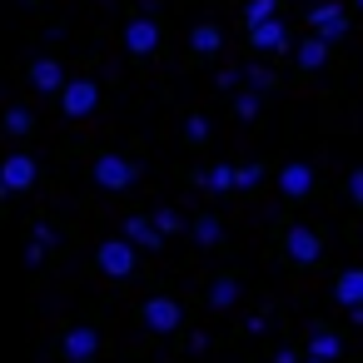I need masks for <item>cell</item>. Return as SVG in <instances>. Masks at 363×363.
I'll list each match as a JSON object with an SVG mask.
<instances>
[{
	"mask_svg": "<svg viewBox=\"0 0 363 363\" xmlns=\"http://www.w3.org/2000/svg\"><path fill=\"white\" fill-rule=\"evenodd\" d=\"M135 179H140V169H135L125 155H100V160H95V184H100V189L125 194V189H135Z\"/></svg>",
	"mask_w": 363,
	"mask_h": 363,
	"instance_id": "1",
	"label": "cell"
},
{
	"mask_svg": "<svg viewBox=\"0 0 363 363\" xmlns=\"http://www.w3.org/2000/svg\"><path fill=\"white\" fill-rule=\"evenodd\" d=\"M308 30L318 35V40H343L348 35V16H343V6H333V0H323V6H308Z\"/></svg>",
	"mask_w": 363,
	"mask_h": 363,
	"instance_id": "2",
	"label": "cell"
},
{
	"mask_svg": "<svg viewBox=\"0 0 363 363\" xmlns=\"http://www.w3.org/2000/svg\"><path fill=\"white\" fill-rule=\"evenodd\" d=\"M95 105H100V85H95V80H70V85L60 90L65 120H85V115H95Z\"/></svg>",
	"mask_w": 363,
	"mask_h": 363,
	"instance_id": "3",
	"label": "cell"
},
{
	"mask_svg": "<svg viewBox=\"0 0 363 363\" xmlns=\"http://www.w3.org/2000/svg\"><path fill=\"white\" fill-rule=\"evenodd\" d=\"M135 254H140V249H135L130 239H105L95 259H100V269H105L110 279H130V274H135Z\"/></svg>",
	"mask_w": 363,
	"mask_h": 363,
	"instance_id": "4",
	"label": "cell"
},
{
	"mask_svg": "<svg viewBox=\"0 0 363 363\" xmlns=\"http://www.w3.org/2000/svg\"><path fill=\"white\" fill-rule=\"evenodd\" d=\"M35 160L30 155H6V164H0V184H6V194H26L35 184Z\"/></svg>",
	"mask_w": 363,
	"mask_h": 363,
	"instance_id": "5",
	"label": "cell"
},
{
	"mask_svg": "<svg viewBox=\"0 0 363 363\" xmlns=\"http://www.w3.org/2000/svg\"><path fill=\"white\" fill-rule=\"evenodd\" d=\"M184 323V308L174 298H145V328L150 333H174Z\"/></svg>",
	"mask_w": 363,
	"mask_h": 363,
	"instance_id": "6",
	"label": "cell"
},
{
	"mask_svg": "<svg viewBox=\"0 0 363 363\" xmlns=\"http://www.w3.org/2000/svg\"><path fill=\"white\" fill-rule=\"evenodd\" d=\"M155 45H160V26H155V16H140V21L125 26V50H130V55H150Z\"/></svg>",
	"mask_w": 363,
	"mask_h": 363,
	"instance_id": "7",
	"label": "cell"
},
{
	"mask_svg": "<svg viewBox=\"0 0 363 363\" xmlns=\"http://www.w3.org/2000/svg\"><path fill=\"white\" fill-rule=\"evenodd\" d=\"M284 244H289V259H294V264H318V254H323V244H318V234H313L308 224H294Z\"/></svg>",
	"mask_w": 363,
	"mask_h": 363,
	"instance_id": "8",
	"label": "cell"
},
{
	"mask_svg": "<svg viewBox=\"0 0 363 363\" xmlns=\"http://www.w3.org/2000/svg\"><path fill=\"white\" fill-rule=\"evenodd\" d=\"M249 40H254V50H264V55H279V50H289V26L274 16V21L254 26V30H249Z\"/></svg>",
	"mask_w": 363,
	"mask_h": 363,
	"instance_id": "9",
	"label": "cell"
},
{
	"mask_svg": "<svg viewBox=\"0 0 363 363\" xmlns=\"http://www.w3.org/2000/svg\"><path fill=\"white\" fill-rule=\"evenodd\" d=\"M30 85H35L40 95H60L70 80H65V65L45 55V60H35V65H30Z\"/></svg>",
	"mask_w": 363,
	"mask_h": 363,
	"instance_id": "10",
	"label": "cell"
},
{
	"mask_svg": "<svg viewBox=\"0 0 363 363\" xmlns=\"http://www.w3.org/2000/svg\"><path fill=\"white\" fill-rule=\"evenodd\" d=\"M60 348H65V358H70V363H90V358L100 353V333H95V328H70Z\"/></svg>",
	"mask_w": 363,
	"mask_h": 363,
	"instance_id": "11",
	"label": "cell"
},
{
	"mask_svg": "<svg viewBox=\"0 0 363 363\" xmlns=\"http://www.w3.org/2000/svg\"><path fill=\"white\" fill-rule=\"evenodd\" d=\"M279 189H284L289 199H303V194L313 189V169H308L303 160H294V164H284V169H279Z\"/></svg>",
	"mask_w": 363,
	"mask_h": 363,
	"instance_id": "12",
	"label": "cell"
},
{
	"mask_svg": "<svg viewBox=\"0 0 363 363\" xmlns=\"http://www.w3.org/2000/svg\"><path fill=\"white\" fill-rule=\"evenodd\" d=\"M120 239H130L135 249H160V239H164V234L155 229V219H150V214H135V219H125V234H120Z\"/></svg>",
	"mask_w": 363,
	"mask_h": 363,
	"instance_id": "13",
	"label": "cell"
},
{
	"mask_svg": "<svg viewBox=\"0 0 363 363\" xmlns=\"http://www.w3.org/2000/svg\"><path fill=\"white\" fill-rule=\"evenodd\" d=\"M333 298L343 308H363V269H343L338 284H333Z\"/></svg>",
	"mask_w": 363,
	"mask_h": 363,
	"instance_id": "14",
	"label": "cell"
},
{
	"mask_svg": "<svg viewBox=\"0 0 363 363\" xmlns=\"http://www.w3.org/2000/svg\"><path fill=\"white\" fill-rule=\"evenodd\" d=\"M199 184H204L209 194H229V189H239V169H234V164H209V169L199 174Z\"/></svg>",
	"mask_w": 363,
	"mask_h": 363,
	"instance_id": "15",
	"label": "cell"
},
{
	"mask_svg": "<svg viewBox=\"0 0 363 363\" xmlns=\"http://www.w3.org/2000/svg\"><path fill=\"white\" fill-rule=\"evenodd\" d=\"M189 45H194V55H219V45H224V30L204 21V26H194V30H189Z\"/></svg>",
	"mask_w": 363,
	"mask_h": 363,
	"instance_id": "16",
	"label": "cell"
},
{
	"mask_svg": "<svg viewBox=\"0 0 363 363\" xmlns=\"http://www.w3.org/2000/svg\"><path fill=\"white\" fill-rule=\"evenodd\" d=\"M294 60L303 65V70H323L328 65V40H318V35H308L298 50H294Z\"/></svg>",
	"mask_w": 363,
	"mask_h": 363,
	"instance_id": "17",
	"label": "cell"
},
{
	"mask_svg": "<svg viewBox=\"0 0 363 363\" xmlns=\"http://www.w3.org/2000/svg\"><path fill=\"white\" fill-rule=\"evenodd\" d=\"M338 353H343V338H338V333H313V338H308V358H323V363H333Z\"/></svg>",
	"mask_w": 363,
	"mask_h": 363,
	"instance_id": "18",
	"label": "cell"
},
{
	"mask_svg": "<svg viewBox=\"0 0 363 363\" xmlns=\"http://www.w3.org/2000/svg\"><path fill=\"white\" fill-rule=\"evenodd\" d=\"M209 303H214V308H234V303H239V284H234V279H214V284H209Z\"/></svg>",
	"mask_w": 363,
	"mask_h": 363,
	"instance_id": "19",
	"label": "cell"
},
{
	"mask_svg": "<svg viewBox=\"0 0 363 363\" xmlns=\"http://www.w3.org/2000/svg\"><path fill=\"white\" fill-rule=\"evenodd\" d=\"M189 234H194V244H204V249H209V244H219V234H224V229H219V219H214V214H199Z\"/></svg>",
	"mask_w": 363,
	"mask_h": 363,
	"instance_id": "20",
	"label": "cell"
},
{
	"mask_svg": "<svg viewBox=\"0 0 363 363\" xmlns=\"http://www.w3.org/2000/svg\"><path fill=\"white\" fill-rule=\"evenodd\" d=\"M274 11H279V0H249V6H244L249 30H254V26H264V21H274Z\"/></svg>",
	"mask_w": 363,
	"mask_h": 363,
	"instance_id": "21",
	"label": "cell"
},
{
	"mask_svg": "<svg viewBox=\"0 0 363 363\" xmlns=\"http://www.w3.org/2000/svg\"><path fill=\"white\" fill-rule=\"evenodd\" d=\"M244 85H249L254 95H264V90L274 85V75H269V65H249V70H244Z\"/></svg>",
	"mask_w": 363,
	"mask_h": 363,
	"instance_id": "22",
	"label": "cell"
},
{
	"mask_svg": "<svg viewBox=\"0 0 363 363\" xmlns=\"http://www.w3.org/2000/svg\"><path fill=\"white\" fill-rule=\"evenodd\" d=\"M259 105H264V100H259L254 90H239V95H234V115H239V120H254Z\"/></svg>",
	"mask_w": 363,
	"mask_h": 363,
	"instance_id": "23",
	"label": "cell"
},
{
	"mask_svg": "<svg viewBox=\"0 0 363 363\" xmlns=\"http://www.w3.org/2000/svg\"><path fill=\"white\" fill-rule=\"evenodd\" d=\"M30 125H35V115H30L26 105H16V110L6 115V130H11V135H30Z\"/></svg>",
	"mask_w": 363,
	"mask_h": 363,
	"instance_id": "24",
	"label": "cell"
},
{
	"mask_svg": "<svg viewBox=\"0 0 363 363\" xmlns=\"http://www.w3.org/2000/svg\"><path fill=\"white\" fill-rule=\"evenodd\" d=\"M155 229H160V234H184L189 224H184L174 209H160V214H155Z\"/></svg>",
	"mask_w": 363,
	"mask_h": 363,
	"instance_id": "25",
	"label": "cell"
},
{
	"mask_svg": "<svg viewBox=\"0 0 363 363\" xmlns=\"http://www.w3.org/2000/svg\"><path fill=\"white\" fill-rule=\"evenodd\" d=\"M184 135H189V140H209V120H204V115H189Z\"/></svg>",
	"mask_w": 363,
	"mask_h": 363,
	"instance_id": "26",
	"label": "cell"
},
{
	"mask_svg": "<svg viewBox=\"0 0 363 363\" xmlns=\"http://www.w3.org/2000/svg\"><path fill=\"white\" fill-rule=\"evenodd\" d=\"M259 179H264V169H259V164H239V189H254Z\"/></svg>",
	"mask_w": 363,
	"mask_h": 363,
	"instance_id": "27",
	"label": "cell"
},
{
	"mask_svg": "<svg viewBox=\"0 0 363 363\" xmlns=\"http://www.w3.org/2000/svg\"><path fill=\"white\" fill-rule=\"evenodd\" d=\"M348 199H353V204H363V169H353V174H348Z\"/></svg>",
	"mask_w": 363,
	"mask_h": 363,
	"instance_id": "28",
	"label": "cell"
},
{
	"mask_svg": "<svg viewBox=\"0 0 363 363\" xmlns=\"http://www.w3.org/2000/svg\"><path fill=\"white\" fill-rule=\"evenodd\" d=\"M219 85H224V90H239V85H244V70H219Z\"/></svg>",
	"mask_w": 363,
	"mask_h": 363,
	"instance_id": "29",
	"label": "cell"
},
{
	"mask_svg": "<svg viewBox=\"0 0 363 363\" xmlns=\"http://www.w3.org/2000/svg\"><path fill=\"white\" fill-rule=\"evenodd\" d=\"M26 264H30V269L45 264V244H26Z\"/></svg>",
	"mask_w": 363,
	"mask_h": 363,
	"instance_id": "30",
	"label": "cell"
},
{
	"mask_svg": "<svg viewBox=\"0 0 363 363\" xmlns=\"http://www.w3.org/2000/svg\"><path fill=\"white\" fill-rule=\"evenodd\" d=\"M35 244H45V249H50V244H55V229H50V224H35Z\"/></svg>",
	"mask_w": 363,
	"mask_h": 363,
	"instance_id": "31",
	"label": "cell"
},
{
	"mask_svg": "<svg viewBox=\"0 0 363 363\" xmlns=\"http://www.w3.org/2000/svg\"><path fill=\"white\" fill-rule=\"evenodd\" d=\"M274 363H298V353H294V348H279V353H274Z\"/></svg>",
	"mask_w": 363,
	"mask_h": 363,
	"instance_id": "32",
	"label": "cell"
},
{
	"mask_svg": "<svg viewBox=\"0 0 363 363\" xmlns=\"http://www.w3.org/2000/svg\"><path fill=\"white\" fill-rule=\"evenodd\" d=\"M348 313H353V323H358V328H363V308H348Z\"/></svg>",
	"mask_w": 363,
	"mask_h": 363,
	"instance_id": "33",
	"label": "cell"
},
{
	"mask_svg": "<svg viewBox=\"0 0 363 363\" xmlns=\"http://www.w3.org/2000/svg\"><path fill=\"white\" fill-rule=\"evenodd\" d=\"M303 6H323V0H303Z\"/></svg>",
	"mask_w": 363,
	"mask_h": 363,
	"instance_id": "34",
	"label": "cell"
},
{
	"mask_svg": "<svg viewBox=\"0 0 363 363\" xmlns=\"http://www.w3.org/2000/svg\"><path fill=\"white\" fill-rule=\"evenodd\" d=\"M303 363H323V358H303Z\"/></svg>",
	"mask_w": 363,
	"mask_h": 363,
	"instance_id": "35",
	"label": "cell"
},
{
	"mask_svg": "<svg viewBox=\"0 0 363 363\" xmlns=\"http://www.w3.org/2000/svg\"><path fill=\"white\" fill-rule=\"evenodd\" d=\"M353 6H358V11H363V0H353Z\"/></svg>",
	"mask_w": 363,
	"mask_h": 363,
	"instance_id": "36",
	"label": "cell"
},
{
	"mask_svg": "<svg viewBox=\"0 0 363 363\" xmlns=\"http://www.w3.org/2000/svg\"><path fill=\"white\" fill-rule=\"evenodd\" d=\"M0 194H6V184H0Z\"/></svg>",
	"mask_w": 363,
	"mask_h": 363,
	"instance_id": "37",
	"label": "cell"
}]
</instances>
